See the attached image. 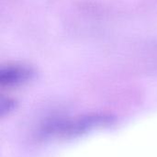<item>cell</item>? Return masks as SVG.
<instances>
[{
  "label": "cell",
  "instance_id": "6da1fadb",
  "mask_svg": "<svg viewBox=\"0 0 157 157\" xmlns=\"http://www.w3.org/2000/svg\"><path fill=\"white\" fill-rule=\"evenodd\" d=\"M33 75L31 68L25 65H7L1 69L0 83L3 86H14L29 80Z\"/></svg>",
  "mask_w": 157,
  "mask_h": 157
}]
</instances>
